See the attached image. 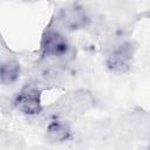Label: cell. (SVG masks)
I'll return each mask as SVG.
<instances>
[{"label": "cell", "mask_w": 150, "mask_h": 150, "mask_svg": "<svg viewBox=\"0 0 150 150\" xmlns=\"http://www.w3.org/2000/svg\"><path fill=\"white\" fill-rule=\"evenodd\" d=\"M15 105L19 110L28 115H35L41 111L40 90L33 86H26L16 96Z\"/></svg>", "instance_id": "obj_1"}, {"label": "cell", "mask_w": 150, "mask_h": 150, "mask_svg": "<svg viewBox=\"0 0 150 150\" xmlns=\"http://www.w3.org/2000/svg\"><path fill=\"white\" fill-rule=\"evenodd\" d=\"M69 49L66 38L56 30H47L42 39V53L47 56H63Z\"/></svg>", "instance_id": "obj_2"}, {"label": "cell", "mask_w": 150, "mask_h": 150, "mask_svg": "<svg viewBox=\"0 0 150 150\" xmlns=\"http://www.w3.org/2000/svg\"><path fill=\"white\" fill-rule=\"evenodd\" d=\"M131 59H132L131 46L130 45H123L112 52V54L107 60V64L111 70L123 73L130 68Z\"/></svg>", "instance_id": "obj_3"}, {"label": "cell", "mask_w": 150, "mask_h": 150, "mask_svg": "<svg viewBox=\"0 0 150 150\" xmlns=\"http://www.w3.org/2000/svg\"><path fill=\"white\" fill-rule=\"evenodd\" d=\"M60 19L64 26L71 29L83 27L88 22V16L86 15V12L80 7H70L63 9Z\"/></svg>", "instance_id": "obj_4"}, {"label": "cell", "mask_w": 150, "mask_h": 150, "mask_svg": "<svg viewBox=\"0 0 150 150\" xmlns=\"http://www.w3.org/2000/svg\"><path fill=\"white\" fill-rule=\"evenodd\" d=\"M19 74H20V64L16 61H7L2 63L0 76H1V82L4 84L14 82L19 77Z\"/></svg>", "instance_id": "obj_5"}, {"label": "cell", "mask_w": 150, "mask_h": 150, "mask_svg": "<svg viewBox=\"0 0 150 150\" xmlns=\"http://www.w3.org/2000/svg\"><path fill=\"white\" fill-rule=\"evenodd\" d=\"M47 134L50 139L56 141V142H63V141L68 139V137L70 135V130H69L68 125H66L61 122H53L48 125Z\"/></svg>", "instance_id": "obj_6"}]
</instances>
